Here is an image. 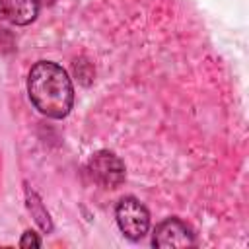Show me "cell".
I'll use <instances>...</instances> for the list:
<instances>
[{
	"mask_svg": "<svg viewBox=\"0 0 249 249\" xmlns=\"http://www.w3.org/2000/svg\"><path fill=\"white\" fill-rule=\"evenodd\" d=\"M39 8V0H4L6 19L14 25H29L35 21Z\"/></svg>",
	"mask_w": 249,
	"mask_h": 249,
	"instance_id": "5",
	"label": "cell"
},
{
	"mask_svg": "<svg viewBox=\"0 0 249 249\" xmlns=\"http://www.w3.org/2000/svg\"><path fill=\"white\" fill-rule=\"evenodd\" d=\"M6 18V10H4V0H0V19Z\"/></svg>",
	"mask_w": 249,
	"mask_h": 249,
	"instance_id": "9",
	"label": "cell"
},
{
	"mask_svg": "<svg viewBox=\"0 0 249 249\" xmlns=\"http://www.w3.org/2000/svg\"><path fill=\"white\" fill-rule=\"evenodd\" d=\"M56 0H39V6H53Z\"/></svg>",
	"mask_w": 249,
	"mask_h": 249,
	"instance_id": "8",
	"label": "cell"
},
{
	"mask_svg": "<svg viewBox=\"0 0 249 249\" xmlns=\"http://www.w3.org/2000/svg\"><path fill=\"white\" fill-rule=\"evenodd\" d=\"M25 196H27V208H29L31 216L35 218V222L39 224V228L45 233H49L53 230V222L49 218V212L43 208V202L39 200V196L35 195V191H31L29 187H25Z\"/></svg>",
	"mask_w": 249,
	"mask_h": 249,
	"instance_id": "6",
	"label": "cell"
},
{
	"mask_svg": "<svg viewBox=\"0 0 249 249\" xmlns=\"http://www.w3.org/2000/svg\"><path fill=\"white\" fill-rule=\"evenodd\" d=\"M88 173L103 189H117L124 183L126 169L119 156L109 150H99L88 160Z\"/></svg>",
	"mask_w": 249,
	"mask_h": 249,
	"instance_id": "3",
	"label": "cell"
},
{
	"mask_svg": "<svg viewBox=\"0 0 249 249\" xmlns=\"http://www.w3.org/2000/svg\"><path fill=\"white\" fill-rule=\"evenodd\" d=\"M27 95L33 107L49 119H64L74 105V86L68 72L51 60H39L31 66Z\"/></svg>",
	"mask_w": 249,
	"mask_h": 249,
	"instance_id": "1",
	"label": "cell"
},
{
	"mask_svg": "<svg viewBox=\"0 0 249 249\" xmlns=\"http://www.w3.org/2000/svg\"><path fill=\"white\" fill-rule=\"evenodd\" d=\"M19 247H41V239H39V235L35 233V231H25L23 235H21V239H19Z\"/></svg>",
	"mask_w": 249,
	"mask_h": 249,
	"instance_id": "7",
	"label": "cell"
},
{
	"mask_svg": "<svg viewBox=\"0 0 249 249\" xmlns=\"http://www.w3.org/2000/svg\"><path fill=\"white\" fill-rule=\"evenodd\" d=\"M152 245L154 247H193L196 245L195 233L187 222H183L177 216H169L161 220L154 233H152Z\"/></svg>",
	"mask_w": 249,
	"mask_h": 249,
	"instance_id": "4",
	"label": "cell"
},
{
	"mask_svg": "<svg viewBox=\"0 0 249 249\" xmlns=\"http://www.w3.org/2000/svg\"><path fill=\"white\" fill-rule=\"evenodd\" d=\"M119 230L130 241L142 239L150 230V212L136 196H123L115 208Z\"/></svg>",
	"mask_w": 249,
	"mask_h": 249,
	"instance_id": "2",
	"label": "cell"
}]
</instances>
